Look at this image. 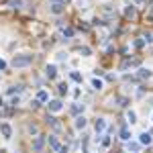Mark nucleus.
<instances>
[{"label":"nucleus","instance_id":"f257e3e1","mask_svg":"<svg viewBox=\"0 0 153 153\" xmlns=\"http://www.w3.org/2000/svg\"><path fill=\"white\" fill-rule=\"evenodd\" d=\"M33 63V55H29V53H19V55H14L12 57V61H10V65L12 68H29Z\"/></svg>","mask_w":153,"mask_h":153},{"label":"nucleus","instance_id":"f03ea898","mask_svg":"<svg viewBox=\"0 0 153 153\" xmlns=\"http://www.w3.org/2000/svg\"><path fill=\"white\" fill-rule=\"evenodd\" d=\"M47 106H49V112H59V110L63 108V102H61V100H49Z\"/></svg>","mask_w":153,"mask_h":153},{"label":"nucleus","instance_id":"7ed1b4c3","mask_svg":"<svg viewBox=\"0 0 153 153\" xmlns=\"http://www.w3.org/2000/svg\"><path fill=\"white\" fill-rule=\"evenodd\" d=\"M0 133H2L4 139H10V137H12V129H10V125H8V122H0Z\"/></svg>","mask_w":153,"mask_h":153},{"label":"nucleus","instance_id":"20e7f679","mask_svg":"<svg viewBox=\"0 0 153 153\" xmlns=\"http://www.w3.org/2000/svg\"><path fill=\"white\" fill-rule=\"evenodd\" d=\"M100 12H102L106 19H112V16L116 14V10L112 8V6H110V4H104V6H100Z\"/></svg>","mask_w":153,"mask_h":153},{"label":"nucleus","instance_id":"39448f33","mask_svg":"<svg viewBox=\"0 0 153 153\" xmlns=\"http://www.w3.org/2000/svg\"><path fill=\"white\" fill-rule=\"evenodd\" d=\"M94 129H96V135L104 133V131H106V120H104V118H96V122H94Z\"/></svg>","mask_w":153,"mask_h":153},{"label":"nucleus","instance_id":"423d86ee","mask_svg":"<svg viewBox=\"0 0 153 153\" xmlns=\"http://www.w3.org/2000/svg\"><path fill=\"white\" fill-rule=\"evenodd\" d=\"M139 143H141V145H151V143H153L151 133H147V131H145V133H141V135H139Z\"/></svg>","mask_w":153,"mask_h":153},{"label":"nucleus","instance_id":"0eeeda50","mask_svg":"<svg viewBox=\"0 0 153 153\" xmlns=\"http://www.w3.org/2000/svg\"><path fill=\"white\" fill-rule=\"evenodd\" d=\"M45 76L49 78V80H55V78H57V68H55L53 63L47 65V68H45Z\"/></svg>","mask_w":153,"mask_h":153},{"label":"nucleus","instance_id":"6e6552de","mask_svg":"<svg viewBox=\"0 0 153 153\" xmlns=\"http://www.w3.org/2000/svg\"><path fill=\"white\" fill-rule=\"evenodd\" d=\"M74 125H76L78 131H82V129H86L88 120H86V116H84V115H80V116H76V122H74Z\"/></svg>","mask_w":153,"mask_h":153},{"label":"nucleus","instance_id":"1a4fd4ad","mask_svg":"<svg viewBox=\"0 0 153 153\" xmlns=\"http://www.w3.org/2000/svg\"><path fill=\"white\" fill-rule=\"evenodd\" d=\"M151 76H153L151 70H147V68H141V70L137 72V78H139V80H149Z\"/></svg>","mask_w":153,"mask_h":153},{"label":"nucleus","instance_id":"9d476101","mask_svg":"<svg viewBox=\"0 0 153 153\" xmlns=\"http://www.w3.org/2000/svg\"><path fill=\"white\" fill-rule=\"evenodd\" d=\"M43 145H45V137H37L35 141H33V151H41L43 149Z\"/></svg>","mask_w":153,"mask_h":153},{"label":"nucleus","instance_id":"9b49d317","mask_svg":"<svg viewBox=\"0 0 153 153\" xmlns=\"http://www.w3.org/2000/svg\"><path fill=\"white\" fill-rule=\"evenodd\" d=\"M63 10H65V6H63L61 2H53V4H51V12H53V14H61Z\"/></svg>","mask_w":153,"mask_h":153},{"label":"nucleus","instance_id":"f8f14e48","mask_svg":"<svg viewBox=\"0 0 153 153\" xmlns=\"http://www.w3.org/2000/svg\"><path fill=\"white\" fill-rule=\"evenodd\" d=\"M131 137H133L131 131H129L127 127H122V129H120V139H122V141H131Z\"/></svg>","mask_w":153,"mask_h":153},{"label":"nucleus","instance_id":"ddd939ff","mask_svg":"<svg viewBox=\"0 0 153 153\" xmlns=\"http://www.w3.org/2000/svg\"><path fill=\"white\" fill-rule=\"evenodd\" d=\"M37 100L39 102H49V94H47L45 90H39L37 92Z\"/></svg>","mask_w":153,"mask_h":153},{"label":"nucleus","instance_id":"4468645a","mask_svg":"<svg viewBox=\"0 0 153 153\" xmlns=\"http://www.w3.org/2000/svg\"><path fill=\"white\" fill-rule=\"evenodd\" d=\"M49 145H51L55 151H59V149H61V147H59V141H57V137H55V135H51V137H49Z\"/></svg>","mask_w":153,"mask_h":153},{"label":"nucleus","instance_id":"2eb2a0df","mask_svg":"<svg viewBox=\"0 0 153 153\" xmlns=\"http://www.w3.org/2000/svg\"><path fill=\"white\" fill-rule=\"evenodd\" d=\"M23 90H25L23 86H10V88L6 90V94H21Z\"/></svg>","mask_w":153,"mask_h":153},{"label":"nucleus","instance_id":"dca6fc26","mask_svg":"<svg viewBox=\"0 0 153 153\" xmlns=\"http://www.w3.org/2000/svg\"><path fill=\"white\" fill-rule=\"evenodd\" d=\"M102 86H104V84H102V80H98V78H94V80H92V88H94V90H98V92H100V90H102Z\"/></svg>","mask_w":153,"mask_h":153},{"label":"nucleus","instance_id":"f3484780","mask_svg":"<svg viewBox=\"0 0 153 153\" xmlns=\"http://www.w3.org/2000/svg\"><path fill=\"white\" fill-rule=\"evenodd\" d=\"M72 112L76 116H80V112H84V104H74V106H72Z\"/></svg>","mask_w":153,"mask_h":153},{"label":"nucleus","instance_id":"a211bd4d","mask_svg":"<svg viewBox=\"0 0 153 153\" xmlns=\"http://www.w3.org/2000/svg\"><path fill=\"white\" fill-rule=\"evenodd\" d=\"M70 78H72L74 82H78V84H82V80H84V78H82V74H80V72H72V74H70Z\"/></svg>","mask_w":153,"mask_h":153},{"label":"nucleus","instance_id":"6ab92c4d","mask_svg":"<svg viewBox=\"0 0 153 153\" xmlns=\"http://www.w3.org/2000/svg\"><path fill=\"white\" fill-rule=\"evenodd\" d=\"M127 120H129L131 125H135V122H137V115H135L133 110H129V112H127Z\"/></svg>","mask_w":153,"mask_h":153},{"label":"nucleus","instance_id":"aec40b11","mask_svg":"<svg viewBox=\"0 0 153 153\" xmlns=\"http://www.w3.org/2000/svg\"><path fill=\"white\" fill-rule=\"evenodd\" d=\"M47 122H49L53 129H59V122H57V118H55V116H47Z\"/></svg>","mask_w":153,"mask_h":153},{"label":"nucleus","instance_id":"412c9836","mask_svg":"<svg viewBox=\"0 0 153 153\" xmlns=\"http://www.w3.org/2000/svg\"><path fill=\"white\" fill-rule=\"evenodd\" d=\"M125 14H127L129 19H133V16H135V6H127V10H125Z\"/></svg>","mask_w":153,"mask_h":153},{"label":"nucleus","instance_id":"4be33fe9","mask_svg":"<svg viewBox=\"0 0 153 153\" xmlns=\"http://www.w3.org/2000/svg\"><path fill=\"white\" fill-rule=\"evenodd\" d=\"M57 88H59V94H68V84H65V82H61Z\"/></svg>","mask_w":153,"mask_h":153},{"label":"nucleus","instance_id":"5701e85b","mask_svg":"<svg viewBox=\"0 0 153 153\" xmlns=\"http://www.w3.org/2000/svg\"><path fill=\"white\" fill-rule=\"evenodd\" d=\"M127 143H129V145H127V147H129V151H137V149H139V145H141V143H131V141H127Z\"/></svg>","mask_w":153,"mask_h":153},{"label":"nucleus","instance_id":"b1692460","mask_svg":"<svg viewBox=\"0 0 153 153\" xmlns=\"http://www.w3.org/2000/svg\"><path fill=\"white\" fill-rule=\"evenodd\" d=\"M143 41H145V43H153V35H151V33L143 35Z\"/></svg>","mask_w":153,"mask_h":153},{"label":"nucleus","instance_id":"393cba45","mask_svg":"<svg viewBox=\"0 0 153 153\" xmlns=\"http://www.w3.org/2000/svg\"><path fill=\"white\" fill-rule=\"evenodd\" d=\"M23 4V0H10V6H14V8H19Z\"/></svg>","mask_w":153,"mask_h":153},{"label":"nucleus","instance_id":"a878e982","mask_svg":"<svg viewBox=\"0 0 153 153\" xmlns=\"http://www.w3.org/2000/svg\"><path fill=\"white\" fill-rule=\"evenodd\" d=\"M72 35H74V29H65L63 31V37H72Z\"/></svg>","mask_w":153,"mask_h":153},{"label":"nucleus","instance_id":"bb28decb","mask_svg":"<svg viewBox=\"0 0 153 153\" xmlns=\"http://www.w3.org/2000/svg\"><path fill=\"white\" fill-rule=\"evenodd\" d=\"M80 53H84V55L88 57V55H90V49H88V47H80Z\"/></svg>","mask_w":153,"mask_h":153},{"label":"nucleus","instance_id":"cd10ccee","mask_svg":"<svg viewBox=\"0 0 153 153\" xmlns=\"http://www.w3.org/2000/svg\"><path fill=\"white\" fill-rule=\"evenodd\" d=\"M39 104H41L39 100H33V102H31V108H33V110H37V108H39Z\"/></svg>","mask_w":153,"mask_h":153},{"label":"nucleus","instance_id":"c85d7f7f","mask_svg":"<svg viewBox=\"0 0 153 153\" xmlns=\"http://www.w3.org/2000/svg\"><path fill=\"white\" fill-rule=\"evenodd\" d=\"M57 59H59V61H63V59H68V53H57Z\"/></svg>","mask_w":153,"mask_h":153},{"label":"nucleus","instance_id":"c756f323","mask_svg":"<svg viewBox=\"0 0 153 153\" xmlns=\"http://www.w3.org/2000/svg\"><path fill=\"white\" fill-rule=\"evenodd\" d=\"M102 145L108 147V145H110V137H104V139H102Z\"/></svg>","mask_w":153,"mask_h":153},{"label":"nucleus","instance_id":"7c9ffc66","mask_svg":"<svg viewBox=\"0 0 153 153\" xmlns=\"http://www.w3.org/2000/svg\"><path fill=\"white\" fill-rule=\"evenodd\" d=\"M19 102H21V98L16 96V98H12V102H10V104H12V106H19Z\"/></svg>","mask_w":153,"mask_h":153},{"label":"nucleus","instance_id":"2f4dec72","mask_svg":"<svg viewBox=\"0 0 153 153\" xmlns=\"http://www.w3.org/2000/svg\"><path fill=\"white\" fill-rule=\"evenodd\" d=\"M0 70H6V61L4 59H0Z\"/></svg>","mask_w":153,"mask_h":153},{"label":"nucleus","instance_id":"473e14b6","mask_svg":"<svg viewBox=\"0 0 153 153\" xmlns=\"http://www.w3.org/2000/svg\"><path fill=\"white\" fill-rule=\"evenodd\" d=\"M135 2H137V4H143V2H145V0H135Z\"/></svg>","mask_w":153,"mask_h":153},{"label":"nucleus","instance_id":"72a5a7b5","mask_svg":"<svg viewBox=\"0 0 153 153\" xmlns=\"http://www.w3.org/2000/svg\"><path fill=\"white\" fill-rule=\"evenodd\" d=\"M59 153H68V151H65V149H59Z\"/></svg>","mask_w":153,"mask_h":153},{"label":"nucleus","instance_id":"f704fd0d","mask_svg":"<svg viewBox=\"0 0 153 153\" xmlns=\"http://www.w3.org/2000/svg\"><path fill=\"white\" fill-rule=\"evenodd\" d=\"M0 118H2V112H0Z\"/></svg>","mask_w":153,"mask_h":153}]
</instances>
